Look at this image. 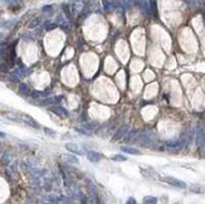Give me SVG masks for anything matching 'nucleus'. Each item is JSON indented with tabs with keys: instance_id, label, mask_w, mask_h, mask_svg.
Instances as JSON below:
<instances>
[{
	"instance_id": "nucleus-1",
	"label": "nucleus",
	"mask_w": 205,
	"mask_h": 204,
	"mask_svg": "<svg viewBox=\"0 0 205 204\" xmlns=\"http://www.w3.org/2000/svg\"><path fill=\"white\" fill-rule=\"evenodd\" d=\"M137 142L141 146L151 148L156 144V135L152 130H143L137 136Z\"/></svg>"
},
{
	"instance_id": "nucleus-2",
	"label": "nucleus",
	"mask_w": 205,
	"mask_h": 204,
	"mask_svg": "<svg viewBox=\"0 0 205 204\" xmlns=\"http://www.w3.org/2000/svg\"><path fill=\"white\" fill-rule=\"evenodd\" d=\"M162 181L167 183V184L172 185V187H176V188H180V189H185L186 188V183H184L182 180H179L176 178H172V177H165V178H161Z\"/></svg>"
},
{
	"instance_id": "nucleus-3",
	"label": "nucleus",
	"mask_w": 205,
	"mask_h": 204,
	"mask_svg": "<svg viewBox=\"0 0 205 204\" xmlns=\"http://www.w3.org/2000/svg\"><path fill=\"white\" fill-rule=\"evenodd\" d=\"M165 146H166V149H167L169 151H172V152H178V151H180L182 148H185L180 140L166 141V142H165Z\"/></svg>"
},
{
	"instance_id": "nucleus-4",
	"label": "nucleus",
	"mask_w": 205,
	"mask_h": 204,
	"mask_svg": "<svg viewBox=\"0 0 205 204\" xmlns=\"http://www.w3.org/2000/svg\"><path fill=\"white\" fill-rule=\"evenodd\" d=\"M195 139H196V144L198 146H201L203 141L205 139V127L203 126V124H198L196 126V132H195Z\"/></svg>"
},
{
	"instance_id": "nucleus-5",
	"label": "nucleus",
	"mask_w": 205,
	"mask_h": 204,
	"mask_svg": "<svg viewBox=\"0 0 205 204\" xmlns=\"http://www.w3.org/2000/svg\"><path fill=\"white\" fill-rule=\"evenodd\" d=\"M63 101V96H54V97H47L44 98L40 105H48V106H59V104Z\"/></svg>"
},
{
	"instance_id": "nucleus-6",
	"label": "nucleus",
	"mask_w": 205,
	"mask_h": 204,
	"mask_svg": "<svg viewBox=\"0 0 205 204\" xmlns=\"http://www.w3.org/2000/svg\"><path fill=\"white\" fill-rule=\"evenodd\" d=\"M49 111L60 117H69V112L62 106H52V107H49Z\"/></svg>"
},
{
	"instance_id": "nucleus-7",
	"label": "nucleus",
	"mask_w": 205,
	"mask_h": 204,
	"mask_svg": "<svg viewBox=\"0 0 205 204\" xmlns=\"http://www.w3.org/2000/svg\"><path fill=\"white\" fill-rule=\"evenodd\" d=\"M127 132H128V126H127V125L121 126V127L115 132V135H113V139H112V141L116 142V141L121 140L122 137H125V136L127 135Z\"/></svg>"
},
{
	"instance_id": "nucleus-8",
	"label": "nucleus",
	"mask_w": 205,
	"mask_h": 204,
	"mask_svg": "<svg viewBox=\"0 0 205 204\" xmlns=\"http://www.w3.org/2000/svg\"><path fill=\"white\" fill-rule=\"evenodd\" d=\"M66 149L68 151H70V152H73V154H76V155H83V154H86V152L82 150L77 144H73V142H68V144H66Z\"/></svg>"
},
{
	"instance_id": "nucleus-9",
	"label": "nucleus",
	"mask_w": 205,
	"mask_h": 204,
	"mask_svg": "<svg viewBox=\"0 0 205 204\" xmlns=\"http://www.w3.org/2000/svg\"><path fill=\"white\" fill-rule=\"evenodd\" d=\"M86 155H87V159L91 161V162H99L101 159H102V155L99 154V152L97 151H87L86 152Z\"/></svg>"
},
{
	"instance_id": "nucleus-10",
	"label": "nucleus",
	"mask_w": 205,
	"mask_h": 204,
	"mask_svg": "<svg viewBox=\"0 0 205 204\" xmlns=\"http://www.w3.org/2000/svg\"><path fill=\"white\" fill-rule=\"evenodd\" d=\"M22 121H23V122H25L27 125L34 127V129H38V127H39V124H38V122H37L33 117H30L29 115H24V116L22 117Z\"/></svg>"
},
{
	"instance_id": "nucleus-11",
	"label": "nucleus",
	"mask_w": 205,
	"mask_h": 204,
	"mask_svg": "<svg viewBox=\"0 0 205 204\" xmlns=\"http://www.w3.org/2000/svg\"><path fill=\"white\" fill-rule=\"evenodd\" d=\"M40 24H42V18H40V16H35V18H33V19L29 22L28 28H29V29H34V28L39 27Z\"/></svg>"
},
{
	"instance_id": "nucleus-12",
	"label": "nucleus",
	"mask_w": 205,
	"mask_h": 204,
	"mask_svg": "<svg viewBox=\"0 0 205 204\" xmlns=\"http://www.w3.org/2000/svg\"><path fill=\"white\" fill-rule=\"evenodd\" d=\"M137 136H138V131L137 130H131L125 136V141L126 142H132V141H135V137H137Z\"/></svg>"
},
{
	"instance_id": "nucleus-13",
	"label": "nucleus",
	"mask_w": 205,
	"mask_h": 204,
	"mask_svg": "<svg viewBox=\"0 0 205 204\" xmlns=\"http://www.w3.org/2000/svg\"><path fill=\"white\" fill-rule=\"evenodd\" d=\"M121 150L126 152V154H131V155H140L141 151L137 150V149H134V148H127V146H122Z\"/></svg>"
},
{
	"instance_id": "nucleus-14",
	"label": "nucleus",
	"mask_w": 205,
	"mask_h": 204,
	"mask_svg": "<svg viewBox=\"0 0 205 204\" xmlns=\"http://www.w3.org/2000/svg\"><path fill=\"white\" fill-rule=\"evenodd\" d=\"M19 92L23 96H29L30 95V88L25 83H19Z\"/></svg>"
},
{
	"instance_id": "nucleus-15",
	"label": "nucleus",
	"mask_w": 205,
	"mask_h": 204,
	"mask_svg": "<svg viewBox=\"0 0 205 204\" xmlns=\"http://www.w3.org/2000/svg\"><path fill=\"white\" fill-rule=\"evenodd\" d=\"M16 24V19H12V20H5V22L0 23V28H12Z\"/></svg>"
},
{
	"instance_id": "nucleus-16",
	"label": "nucleus",
	"mask_w": 205,
	"mask_h": 204,
	"mask_svg": "<svg viewBox=\"0 0 205 204\" xmlns=\"http://www.w3.org/2000/svg\"><path fill=\"white\" fill-rule=\"evenodd\" d=\"M143 204H157V198L152 197V195H147L143 198Z\"/></svg>"
},
{
	"instance_id": "nucleus-17",
	"label": "nucleus",
	"mask_w": 205,
	"mask_h": 204,
	"mask_svg": "<svg viewBox=\"0 0 205 204\" xmlns=\"http://www.w3.org/2000/svg\"><path fill=\"white\" fill-rule=\"evenodd\" d=\"M102 5H103V9L107 10V12H110V10L115 9V2H102Z\"/></svg>"
},
{
	"instance_id": "nucleus-18",
	"label": "nucleus",
	"mask_w": 205,
	"mask_h": 204,
	"mask_svg": "<svg viewBox=\"0 0 205 204\" xmlns=\"http://www.w3.org/2000/svg\"><path fill=\"white\" fill-rule=\"evenodd\" d=\"M95 129H96V124H93V122H88V124L86 122V124L83 125V130L87 131V132H89V134H91V132L93 131Z\"/></svg>"
},
{
	"instance_id": "nucleus-19",
	"label": "nucleus",
	"mask_w": 205,
	"mask_h": 204,
	"mask_svg": "<svg viewBox=\"0 0 205 204\" xmlns=\"http://www.w3.org/2000/svg\"><path fill=\"white\" fill-rule=\"evenodd\" d=\"M190 190H191L192 193H198V194H201V193L205 191V189H204L201 185H195V184L190 187Z\"/></svg>"
},
{
	"instance_id": "nucleus-20",
	"label": "nucleus",
	"mask_w": 205,
	"mask_h": 204,
	"mask_svg": "<svg viewBox=\"0 0 205 204\" xmlns=\"http://www.w3.org/2000/svg\"><path fill=\"white\" fill-rule=\"evenodd\" d=\"M63 12H64V14L67 15V18L68 19H72V12H70V5L69 4H63Z\"/></svg>"
},
{
	"instance_id": "nucleus-21",
	"label": "nucleus",
	"mask_w": 205,
	"mask_h": 204,
	"mask_svg": "<svg viewBox=\"0 0 205 204\" xmlns=\"http://www.w3.org/2000/svg\"><path fill=\"white\" fill-rule=\"evenodd\" d=\"M66 160L68 162H72V164H79V160L74 156V155H67L66 156Z\"/></svg>"
},
{
	"instance_id": "nucleus-22",
	"label": "nucleus",
	"mask_w": 205,
	"mask_h": 204,
	"mask_svg": "<svg viewBox=\"0 0 205 204\" xmlns=\"http://www.w3.org/2000/svg\"><path fill=\"white\" fill-rule=\"evenodd\" d=\"M112 160H113V161H126L127 158L124 156V155H121V154H117V155H113V156H112Z\"/></svg>"
},
{
	"instance_id": "nucleus-23",
	"label": "nucleus",
	"mask_w": 205,
	"mask_h": 204,
	"mask_svg": "<svg viewBox=\"0 0 205 204\" xmlns=\"http://www.w3.org/2000/svg\"><path fill=\"white\" fill-rule=\"evenodd\" d=\"M150 6H151V15H157V12H156V3L155 2H150Z\"/></svg>"
},
{
	"instance_id": "nucleus-24",
	"label": "nucleus",
	"mask_w": 205,
	"mask_h": 204,
	"mask_svg": "<svg viewBox=\"0 0 205 204\" xmlns=\"http://www.w3.org/2000/svg\"><path fill=\"white\" fill-rule=\"evenodd\" d=\"M58 27H60V28H62L63 30H66V32H67V30H69V29H70V24L67 22V19L64 20V22H63L62 24H59Z\"/></svg>"
},
{
	"instance_id": "nucleus-25",
	"label": "nucleus",
	"mask_w": 205,
	"mask_h": 204,
	"mask_svg": "<svg viewBox=\"0 0 205 204\" xmlns=\"http://www.w3.org/2000/svg\"><path fill=\"white\" fill-rule=\"evenodd\" d=\"M10 162V154L9 152H5L3 155V164H9Z\"/></svg>"
},
{
	"instance_id": "nucleus-26",
	"label": "nucleus",
	"mask_w": 205,
	"mask_h": 204,
	"mask_svg": "<svg viewBox=\"0 0 205 204\" xmlns=\"http://www.w3.org/2000/svg\"><path fill=\"white\" fill-rule=\"evenodd\" d=\"M0 71H2V72H8V71H9V66L5 62L2 63V64H0Z\"/></svg>"
},
{
	"instance_id": "nucleus-27",
	"label": "nucleus",
	"mask_w": 205,
	"mask_h": 204,
	"mask_svg": "<svg viewBox=\"0 0 205 204\" xmlns=\"http://www.w3.org/2000/svg\"><path fill=\"white\" fill-rule=\"evenodd\" d=\"M42 10H43V13L52 12V10H53V6H52V5H45V6H43V8H42Z\"/></svg>"
},
{
	"instance_id": "nucleus-28",
	"label": "nucleus",
	"mask_w": 205,
	"mask_h": 204,
	"mask_svg": "<svg viewBox=\"0 0 205 204\" xmlns=\"http://www.w3.org/2000/svg\"><path fill=\"white\" fill-rule=\"evenodd\" d=\"M200 154H201V156L205 158V139H204L203 144H201V146H200Z\"/></svg>"
},
{
	"instance_id": "nucleus-29",
	"label": "nucleus",
	"mask_w": 205,
	"mask_h": 204,
	"mask_svg": "<svg viewBox=\"0 0 205 204\" xmlns=\"http://www.w3.org/2000/svg\"><path fill=\"white\" fill-rule=\"evenodd\" d=\"M44 132H45V134H48V135H50L52 137H53V136H56V132H54V131H52V130H49V129H47V127L44 129Z\"/></svg>"
},
{
	"instance_id": "nucleus-30",
	"label": "nucleus",
	"mask_w": 205,
	"mask_h": 204,
	"mask_svg": "<svg viewBox=\"0 0 205 204\" xmlns=\"http://www.w3.org/2000/svg\"><path fill=\"white\" fill-rule=\"evenodd\" d=\"M54 28H57V24L54 23V24H48V25H45V29L47 30H52V29H54Z\"/></svg>"
},
{
	"instance_id": "nucleus-31",
	"label": "nucleus",
	"mask_w": 205,
	"mask_h": 204,
	"mask_svg": "<svg viewBox=\"0 0 205 204\" xmlns=\"http://www.w3.org/2000/svg\"><path fill=\"white\" fill-rule=\"evenodd\" d=\"M126 204H137V203H136V200H135V198H132V197H131V198H128V199H127V202H126Z\"/></svg>"
},
{
	"instance_id": "nucleus-32",
	"label": "nucleus",
	"mask_w": 205,
	"mask_h": 204,
	"mask_svg": "<svg viewBox=\"0 0 205 204\" xmlns=\"http://www.w3.org/2000/svg\"><path fill=\"white\" fill-rule=\"evenodd\" d=\"M5 136H6V135L4 134V132H2V131H0V137H5Z\"/></svg>"
},
{
	"instance_id": "nucleus-33",
	"label": "nucleus",
	"mask_w": 205,
	"mask_h": 204,
	"mask_svg": "<svg viewBox=\"0 0 205 204\" xmlns=\"http://www.w3.org/2000/svg\"><path fill=\"white\" fill-rule=\"evenodd\" d=\"M3 37H4V35H3L2 33H0V40H2V39H3Z\"/></svg>"
},
{
	"instance_id": "nucleus-34",
	"label": "nucleus",
	"mask_w": 205,
	"mask_h": 204,
	"mask_svg": "<svg viewBox=\"0 0 205 204\" xmlns=\"http://www.w3.org/2000/svg\"><path fill=\"white\" fill-rule=\"evenodd\" d=\"M0 152H2V145H0Z\"/></svg>"
},
{
	"instance_id": "nucleus-35",
	"label": "nucleus",
	"mask_w": 205,
	"mask_h": 204,
	"mask_svg": "<svg viewBox=\"0 0 205 204\" xmlns=\"http://www.w3.org/2000/svg\"><path fill=\"white\" fill-rule=\"evenodd\" d=\"M44 204H52V203H44Z\"/></svg>"
}]
</instances>
